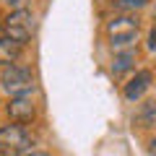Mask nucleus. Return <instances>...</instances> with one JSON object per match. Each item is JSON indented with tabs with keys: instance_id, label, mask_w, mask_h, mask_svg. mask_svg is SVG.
I'll return each instance as SVG.
<instances>
[{
	"instance_id": "obj_1",
	"label": "nucleus",
	"mask_w": 156,
	"mask_h": 156,
	"mask_svg": "<svg viewBox=\"0 0 156 156\" xmlns=\"http://www.w3.org/2000/svg\"><path fill=\"white\" fill-rule=\"evenodd\" d=\"M107 37H109L115 52H122V50H133V42L138 39L140 31V21L133 16V13H120V16H112L104 26Z\"/></svg>"
},
{
	"instance_id": "obj_2",
	"label": "nucleus",
	"mask_w": 156,
	"mask_h": 156,
	"mask_svg": "<svg viewBox=\"0 0 156 156\" xmlns=\"http://www.w3.org/2000/svg\"><path fill=\"white\" fill-rule=\"evenodd\" d=\"M34 146V138L23 125L8 122L0 128V156H26Z\"/></svg>"
},
{
	"instance_id": "obj_3",
	"label": "nucleus",
	"mask_w": 156,
	"mask_h": 156,
	"mask_svg": "<svg viewBox=\"0 0 156 156\" xmlns=\"http://www.w3.org/2000/svg\"><path fill=\"white\" fill-rule=\"evenodd\" d=\"M31 34H34V16H31V11L18 8V11L8 13V16L3 18V37L13 39V42H18V44H26L29 39H31Z\"/></svg>"
},
{
	"instance_id": "obj_4",
	"label": "nucleus",
	"mask_w": 156,
	"mask_h": 156,
	"mask_svg": "<svg viewBox=\"0 0 156 156\" xmlns=\"http://www.w3.org/2000/svg\"><path fill=\"white\" fill-rule=\"evenodd\" d=\"M0 86L8 96H31L34 91V76L26 70V68L18 65H8L0 73Z\"/></svg>"
},
{
	"instance_id": "obj_5",
	"label": "nucleus",
	"mask_w": 156,
	"mask_h": 156,
	"mask_svg": "<svg viewBox=\"0 0 156 156\" xmlns=\"http://www.w3.org/2000/svg\"><path fill=\"white\" fill-rule=\"evenodd\" d=\"M5 112L11 117V122L23 125V122H31L37 117V104H34L31 96H11L5 104Z\"/></svg>"
},
{
	"instance_id": "obj_6",
	"label": "nucleus",
	"mask_w": 156,
	"mask_h": 156,
	"mask_svg": "<svg viewBox=\"0 0 156 156\" xmlns=\"http://www.w3.org/2000/svg\"><path fill=\"white\" fill-rule=\"evenodd\" d=\"M151 83H154V73L151 70H138L128 83L122 86V96L128 101H135V99H140V96L151 89Z\"/></svg>"
},
{
	"instance_id": "obj_7",
	"label": "nucleus",
	"mask_w": 156,
	"mask_h": 156,
	"mask_svg": "<svg viewBox=\"0 0 156 156\" xmlns=\"http://www.w3.org/2000/svg\"><path fill=\"white\" fill-rule=\"evenodd\" d=\"M133 128H138V130L156 128V99H146L143 104L135 109V115H133Z\"/></svg>"
},
{
	"instance_id": "obj_8",
	"label": "nucleus",
	"mask_w": 156,
	"mask_h": 156,
	"mask_svg": "<svg viewBox=\"0 0 156 156\" xmlns=\"http://www.w3.org/2000/svg\"><path fill=\"white\" fill-rule=\"evenodd\" d=\"M21 50H23V44H18V42H13L8 37H0V65L3 68L13 65L21 57Z\"/></svg>"
},
{
	"instance_id": "obj_9",
	"label": "nucleus",
	"mask_w": 156,
	"mask_h": 156,
	"mask_svg": "<svg viewBox=\"0 0 156 156\" xmlns=\"http://www.w3.org/2000/svg\"><path fill=\"white\" fill-rule=\"evenodd\" d=\"M135 50H122V52H115V57H112V73L115 76H122V73H128L130 68L135 65Z\"/></svg>"
},
{
	"instance_id": "obj_10",
	"label": "nucleus",
	"mask_w": 156,
	"mask_h": 156,
	"mask_svg": "<svg viewBox=\"0 0 156 156\" xmlns=\"http://www.w3.org/2000/svg\"><path fill=\"white\" fill-rule=\"evenodd\" d=\"M117 8H122V11H135V8H143L148 0H112Z\"/></svg>"
},
{
	"instance_id": "obj_11",
	"label": "nucleus",
	"mask_w": 156,
	"mask_h": 156,
	"mask_svg": "<svg viewBox=\"0 0 156 156\" xmlns=\"http://www.w3.org/2000/svg\"><path fill=\"white\" fill-rule=\"evenodd\" d=\"M26 156H50V154H47V151H37V148H34V151H29Z\"/></svg>"
},
{
	"instance_id": "obj_12",
	"label": "nucleus",
	"mask_w": 156,
	"mask_h": 156,
	"mask_svg": "<svg viewBox=\"0 0 156 156\" xmlns=\"http://www.w3.org/2000/svg\"><path fill=\"white\" fill-rule=\"evenodd\" d=\"M151 156H156V138L151 140Z\"/></svg>"
},
{
	"instance_id": "obj_13",
	"label": "nucleus",
	"mask_w": 156,
	"mask_h": 156,
	"mask_svg": "<svg viewBox=\"0 0 156 156\" xmlns=\"http://www.w3.org/2000/svg\"><path fill=\"white\" fill-rule=\"evenodd\" d=\"M5 3H11V5H16V3H21V0H5Z\"/></svg>"
}]
</instances>
